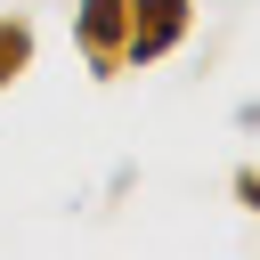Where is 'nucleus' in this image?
<instances>
[{"label": "nucleus", "mask_w": 260, "mask_h": 260, "mask_svg": "<svg viewBox=\"0 0 260 260\" xmlns=\"http://www.w3.org/2000/svg\"><path fill=\"white\" fill-rule=\"evenodd\" d=\"M122 24H130V0H81L73 8V41H81V57H89L98 81L122 73Z\"/></svg>", "instance_id": "f03ea898"}, {"label": "nucleus", "mask_w": 260, "mask_h": 260, "mask_svg": "<svg viewBox=\"0 0 260 260\" xmlns=\"http://www.w3.org/2000/svg\"><path fill=\"white\" fill-rule=\"evenodd\" d=\"M236 122H244V130H260V98H244V106H236Z\"/></svg>", "instance_id": "39448f33"}, {"label": "nucleus", "mask_w": 260, "mask_h": 260, "mask_svg": "<svg viewBox=\"0 0 260 260\" xmlns=\"http://www.w3.org/2000/svg\"><path fill=\"white\" fill-rule=\"evenodd\" d=\"M24 65H32V24L24 16H0V89H16Z\"/></svg>", "instance_id": "7ed1b4c3"}, {"label": "nucleus", "mask_w": 260, "mask_h": 260, "mask_svg": "<svg viewBox=\"0 0 260 260\" xmlns=\"http://www.w3.org/2000/svg\"><path fill=\"white\" fill-rule=\"evenodd\" d=\"M195 24V0H130V24H122V73L138 65H162Z\"/></svg>", "instance_id": "f257e3e1"}, {"label": "nucleus", "mask_w": 260, "mask_h": 260, "mask_svg": "<svg viewBox=\"0 0 260 260\" xmlns=\"http://www.w3.org/2000/svg\"><path fill=\"white\" fill-rule=\"evenodd\" d=\"M228 187H236V203H244V211H260V162H244Z\"/></svg>", "instance_id": "20e7f679"}]
</instances>
